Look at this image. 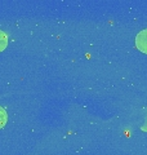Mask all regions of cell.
Listing matches in <instances>:
<instances>
[{"mask_svg": "<svg viewBox=\"0 0 147 155\" xmlns=\"http://www.w3.org/2000/svg\"><path fill=\"white\" fill-rule=\"evenodd\" d=\"M136 47L137 49L141 51L142 53H146L147 54V28L146 30H142L137 34L136 36Z\"/></svg>", "mask_w": 147, "mask_h": 155, "instance_id": "obj_1", "label": "cell"}, {"mask_svg": "<svg viewBox=\"0 0 147 155\" xmlns=\"http://www.w3.org/2000/svg\"><path fill=\"white\" fill-rule=\"evenodd\" d=\"M8 45V36L7 34L0 30V52H3Z\"/></svg>", "mask_w": 147, "mask_h": 155, "instance_id": "obj_2", "label": "cell"}, {"mask_svg": "<svg viewBox=\"0 0 147 155\" xmlns=\"http://www.w3.org/2000/svg\"><path fill=\"white\" fill-rule=\"evenodd\" d=\"M7 120H8L7 111L4 110V107H2V106H0V129H2L4 125L7 124Z\"/></svg>", "mask_w": 147, "mask_h": 155, "instance_id": "obj_3", "label": "cell"}, {"mask_svg": "<svg viewBox=\"0 0 147 155\" xmlns=\"http://www.w3.org/2000/svg\"><path fill=\"white\" fill-rule=\"evenodd\" d=\"M142 130H147V122H146V124L142 127Z\"/></svg>", "mask_w": 147, "mask_h": 155, "instance_id": "obj_4", "label": "cell"}]
</instances>
